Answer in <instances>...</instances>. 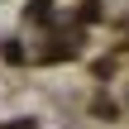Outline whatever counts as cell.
Instances as JSON below:
<instances>
[{"label": "cell", "instance_id": "cell-1", "mask_svg": "<svg viewBox=\"0 0 129 129\" xmlns=\"http://www.w3.org/2000/svg\"><path fill=\"white\" fill-rule=\"evenodd\" d=\"M29 19H38V24L53 19V5H48V0H29Z\"/></svg>", "mask_w": 129, "mask_h": 129}, {"label": "cell", "instance_id": "cell-2", "mask_svg": "<svg viewBox=\"0 0 129 129\" xmlns=\"http://www.w3.org/2000/svg\"><path fill=\"white\" fill-rule=\"evenodd\" d=\"M5 62H24V48H19V43H14V38H10V43H5Z\"/></svg>", "mask_w": 129, "mask_h": 129}]
</instances>
